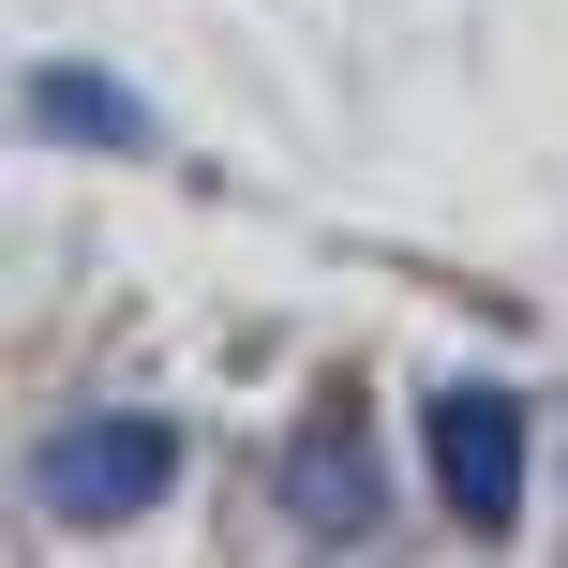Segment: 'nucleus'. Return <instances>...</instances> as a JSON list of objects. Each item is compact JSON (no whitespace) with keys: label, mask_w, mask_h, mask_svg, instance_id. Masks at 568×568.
<instances>
[{"label":"nucleus","mask_w":568,"mask_h":568,"mask_svg":"<svg viewBox=\"0 0 568 568\" xmlns=\"http://www.w3.org/2000/svg\"><path fill=\"white\" fill-rule=\"evenodd\" d=\"M165 479H180V434H165V419H135V404H105V419H60V434H45V464H30V494H45L60 524H135Z\"/></svg>","instance_id":"f257e3e1"},{"label":"nucleus","mask_w":568,"mask_h":568,"mask_svg":"<svg viewBox=\"0 0 568 568\" xmlns=\"http://www.w3.org/2000/svg\"><path fill=\"white\" fill-rule=\"evenodd\" d=\"M419 449H434V494H449L479 539L524 509V404L509 389H434L419 404Z\"/></svg>","instance_id":"f03ea898"},{"label":"nucleus","mask_w":568,"mask_h":568,"mask_svg":"<svg viewBox=\"0 0 568 568\" xmlns=\"http://www.w3.org/2000/svg\"><path fill=\"white\" fill-rule=\"evenodd\" d=\"M284 509H300L314 539H359V509H374V449H359V419H314L300 449H284Z\"/></svg>","instance_id":"7ed1b4c3"},{"label":"nucleus","mask_w":568,"mask_h":568,"mask_svg":"<svg viewBox=\"0 0 568 568\" xmlns=\"http://www.w3.org/2000/svg\"><path fill=\"white\" fill-rule=\"evenodd\" d=\"M30 120H45V135H90V150H150V105H135V90H105V75H75V60L30 75Z\"/></svg>","instance_id":"20e7f679"}]
</instances>
